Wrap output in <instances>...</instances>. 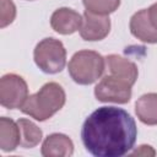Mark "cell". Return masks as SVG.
Segmentation results:
<instances>
[{
    "instance_id": "3957f363",
    "label": "cell",
    "mask_w": 157,
    "mask_h": 157,
    "mask_svg": "<svg viewBox=\"0 0 157 157\" xmlns=\"http://www.w3.org/2000/svg\"><path fill=\"white\" fill-rule=\"evenodd\" d=\"M105 69V58L94 50L76 52L67 65L69 75L78 85L94 83L103 75Z\"/></svg>"
},
{
    "instance_id": "4fadbf2b",
    "label": "cell",
    "mask_w": 157,
    "mask_h": 157,
    "mask_svg": "<svg viewBox=\"0 0 157 157\" xmlns=\"http://www.w3.org/2000/svg\"><path fill=\"white\" fill-rule=\"evenodd\" d=\"M135 113L141 123L157 125V93L142 94L135 103Z\"/></svg>"
},
{
    "instance_id": "52a82bcc",
    "label": "cell",
    "mask_w": 157,
    "mask_h": 157,
    "mask_svg": "<svg viewBox=\"0 0 157 157\" xmlns=\"http://www.w3.org/2000/svg\"><path fill=\"white\" fill-rule=\"evenodd\" d=\"M82 26L80 28V36L82 39L88 42H96L104 39L110 32V18L109 16L92 13L85 11Z\"/></svg>"
},
{
    "instance_id": "2e32d148",
    "label": "cell",
    "mask_w": 157,
    "mask_h": 157,
    "mask_svg": "<svg viewBox=\"0 0 157 157\" xmlns=\"http://www.w3.org/2000/svg\"><path fill=\"white\" fill-rule=\"evenodd\" d=\"M0 27L4 28L13 22L16 17V6L12 0H0Z\"/></svg>"
},
{
    "instance_id": "277c9868",
    "label": "cell",
    "mask_w": 157,
    "mask_h": 157,
    "mask_svg": "<svg viewBox=\"0 0 157 157\" xmlns=\"http://www.w3.org/2000/svg\"><path fill=\"white\" fill-rule=\"evenodd\" d=\"M33 59L43 72L58 74L66 65V49L59 39L44 38L36 45Z\"/></svg>"
},
{
    "instance_id": "e0dca14e",
    "label": "cell",
    "mask_w": 157,
    "mask_h": 157,
    "mask_svg": "<svg viewBox=\"0 0 157 157\" xmlns=\"http://www.w3.org/2000/svg\"><path fill=\"white\" fill-rule=\"evenodd\" d=\"M155 153H156V152L152 150L151 146H148V145H141V146H139L137 150H135V151L131 153V156H148V155L153 156Z\"/></svg>"
},
{
    "instance_id": "5bb4252c",
    "label": "cell",
    "mask_w": 157,
    "mask_h": 157,
    "mask_svg": "<svg viewBox=\"0 0 157 157\" xmlns=\"http://www.w3.org/2000/svg\"><path fill=\"white\" fill-rule=\"evenodd\" d=\"M18 128H20V146L23 148H33L36 147L43 137V131L38 125H36L29 119L21 118L17 120Z\"/></svg>"
},
{
    "instance_id": "ba28073f",
    "label": "cell",
    "mask_w": 157,
    "mask_h": 157,
    "mask_svg": "<svg viewBox=\"0 0 157 157\" xmlns=\"http://www.w3.org/2000/svg\"><path fill=\"white\" fill-rule=\"evenodd\" d=\"M83 17L70 7H59L50 16V26L59 34H72L80 31Z\"/></svg>"
},
{
    "instance_id": "7c38bea8",
    "label": "cell",
    "mask_w": 157,
    "mask_h": 157,
    "mask_svg": "<svg viewBox=\"0 0 157 157\" xmlns=\"http://www.w3.org/2000/svg\"><path fill=\"white\" fill-rule=\"evenodd\" d=\"M20 128L11 118H0V148L4 152H12L20 146Z\"/></svg>"
},
{
    "instance_id": "30bf717a",
    "label": "cell",
    "mask_w": 157,
    "mask_h": 157,
    "mask_svg": "<svg viewBox=\"0 0 157 157\" xmlns=\"http://www.w3.org/2000/svg\"><path fill=\"white\" fill-rule=\"evenodd\" d=\"M40 153L44 157H69L74 155V142L65 134L53 132L44 139Z\"/></svg>"
},
{
    "instance_id": "7a4b0ae2",
    "label": "cell",
    "mask_w": 157,
    "mask_h": 157,
    "mask_svg": "<svg viewBox=\"0 0 157 157\" xmlns=\"http://www.w3.org/2000/svg\"><path fill=\"white\" fill-rule=\"evenodd\" d=\"M65 102L66 94L61 85L58 82H47L39 91L29 94L20 109L23 114L38 121H44L59 112Z\"/></svg>"
},
{
    "instance_id": "6da1fadb",
    "label": "cell",
    "mask_w": 157,
    "mask_h": 157,
    "mask_svg": "<svg viewBox=\"0 0 157 157\" xmlns=\"http://www.w3.org/2000/svg\"><path fill=\"white\" fill-rule=\"evenodd\" d=\"M137 137L134 118L118 107H101L82 124L81 140L94 157H121L132 150Z\"/></svg>"
},
{
    "instance_id": "ac0fdd59",
    "label": "cell",
    "mask_w": 157,
    "mask_h": 157,
    "mask_svg": "<svg viewBox=\"0 0 157 157\" xmlns=\"http://www.w3.org/2000/svg\"><path fill=\"white\" fill-rule=\"evenodd\" d=\"M147 13H148V18H150L151 23L157 28V2L152 4L147 9Z\"/></svg>"
},
{
    "instance_id": "8fae6325",
    "label": "cell",
    "mask_w": 157,
    "mask_h": 157,
    "mask_svg": "<svg viewBox=\"0 0 157 157\" xmlns=\"http://www.w3.org/2000/svg\"><path fill=\"white\" fill-rule=\"evenodd\" d=\"M105 65L110 75L129 82L131 86H134V83L136 82L139 70L136 64L130 61L129 59L118 54H109L108 56H105Z\"/></svg>"
},
{
    "instance_id": "8992f818",
    "label": "cell",
    "mask_w": 157,
    "mask_h": 157,
    "mask_svg": "<svg viewBox=\"0 0 157 157\" xmlns=\"http://www.w3.org/2000/svg\"><path fill=\"white\" fill-rule=\"evenodd\" d=\"M28 97V86L17 74H5L0 78V103L4 108H21Z\"/></svg>"
},
{
    "instance_id": "d6986e66",
    "label": "cell",
    "mask_w": 157,
    "mask_h": 157,
    "mask_svg": "<svg viewBox=\"0 0 157 157\" xmlns=\"http://www.w3.org/2000/svg\"><path fill=\"white\" fill-rule=\"evenodd\" d=\"M29 1H32V0H29Z\"/></svg>"
},
{
    "instance_id": "5b68a950",
    "label": "cell",
    "mask_w": 157,
    "mask_h": 157,
    "mask_svg": "<svg viewBox=\"0 0 157 157\" xmlns=\"http://www.w3.org/2000/svg\"><path fill=\"white\" fill-rule=\"evenodd\" d=\"M131 85L110 74L103 76L94 87V96L97 101L103 103L125 104L131 98Z\"/></svg>"
},
{
    "instance_id": "9a60e30c",
    "label": "cell",
    "mask_w": 157,
    "mask_h": 157,
    "mask_svg": "<svg viewBox=\"0 0 157 157\" xmlns=\"http://www.w3.org/2000/svg\"><path fill=\"white\" fill-rule=\"evenodd\" d=\"M82 2L87 11L103 16H108L120 6V0H82Z\"/></svg>"
},
{
    "instance_id": "9c48e42d",
    "label": "cell",
    "mask_w": 157,
    "mask_h": 157,
    "mask_svg": "<svg viewBox=\"0 0 157 157\" xmlns=\"http://www.w3.org/2000/svg\"><path fill=\"white\" fill-rule=\"evenodd\" d=\"M130 32L131 34L147 44L157 43V28L151 23L147 13V9H142L135 12L130 18Z\"/></svg>"
}]
</instances>
